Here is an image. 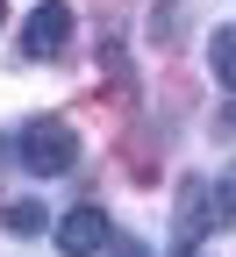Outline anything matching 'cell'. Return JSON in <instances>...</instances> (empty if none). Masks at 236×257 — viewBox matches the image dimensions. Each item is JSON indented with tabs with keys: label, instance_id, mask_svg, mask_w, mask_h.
Masks as SVG:
<instances>
[{
	"label": "cell",
	"instance_id": "6da1fadb",
	"mask_svg": "<svg viewBox=\"0 0 236 257\" xmlns=\"http://www.w3.org/2000/svg\"><path fill=\"white\" fill-rule=\"evenodd\" d=\"M72 157H79V136H72L57 114H36V121L22 128V165L36 172V179H57Z\"/></svg>",
	"mask_w": 236,
	"mask_h": 257
},
{
	"label": "cell",
	"instance_id": "277c9868",
	"mask_svg": "<svg viewBox=\"0 0 236 257\" xmlns=\"http://www.w3.org/2000/svg\"><path fill=\"white\" fill-rule=\"evenodd\" d=\"M115 229H108V207H72L57 221V250L64 257H93V250H108Z\"/></svg>",
	"mask_w": 236,
	"mask_h": 257
},
{
	"label": "cell",
	"instance_id": "7a4b0ae2",
	"mask_svg": "<svg viewBox=\"0 0 236 257\" xmlns=\"http://www.w3.org/2000/svg\"><path fill=\"white\" fill-rule=\"evenodd\" d=\"M222 229V193H215V179H179V257H193L200 250V236H215Z\"/></svg>",
	"mask_w": 236,
	"mask_h": 257
},
{
	"label": "cell",
	"instance_id": "3957f363",
	"mask_svg": "<svg viewBox=\"0 0 236 257\" xmlns=\"http://www.w3.org/2000/svg\"><path fill=\"white\" fill-rule=\"evenodd\" d=\"M64 43H72V8L64 0H43L29 15V29H22V57H57Z\"/></svg>",
	"mask_w": 236,
	"mask_h": 257
},
{
	"label": "cell",
	"instance_id": "8992f818",
	"mask_svg": "<svg viewBox=\"0 0 236 257\" xmlns=\"http://www.w3.org/2000/svg\"><path fill=\"white\" fill-rule=\"evenodd\" d=\"M0 221H8L15 236H43V229H50V214H43V200H15L8 214H0Z\"/></svg>",
	"mask_w": 236,
	"mask_h": 257
},
{
	"label": "cell",
	"instance_id": "ba28073f",
	"mask_svg": "<svg viewBox=\"0 0 236 257\" xmlns=\"http://www.w3.org/2000/svg\"><path fill=\"white\" fill-rule=\"evenodd\" d=\"M0 22H8V0H0Z\"/></svg>",
	"mask_w": 236,
	"mask_h": 257
},
{
	"label": "cell",
	"instance_id": "5b68a950",
	"mask_svg": "<svg viewBox=\"0 0 236 257\" xmlns=\"http://www.w3.org/2000/svg\"><path fill=\"white\" fill-rule=\"evenodd\" d=\"M208 72L236 93V29H215V36H208Z\"/></svg>",
	"mask_w": 236,
	"mask_h": 257
},
{
	"label": "cell",
	"instance_id": "52a82bcc",
	"mask_svg": "<svg viewBox=\"0 0 236 257\" xmlns=\"http://www.w3.org/2000/svg\"><path fill=\"white\" fill-rule=\"evenodd\" d=\"M108 257H150V250H143V243H129V236H122V243H115Z\"/></svg>",
	"mask_w": 236,
	"mask_h": 257
}]
</instances>
